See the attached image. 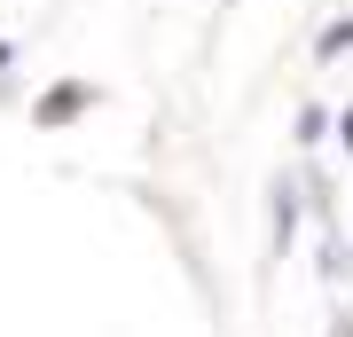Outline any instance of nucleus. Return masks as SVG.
Masks as SVG:
<instances>
[{
    "instance_id": "f257e3e1",
    "label": "nucleus",
    "mask_w": 353,
    "mask_h": 337,
    "mask_svg": "<svg viewBox=\"0 0 353 337\" xmlns=\"http://www.w3.org/2000/svg\"><path fill=\"white\" fill-rule=\"evenodd\" d=\"M94 102H102L94 79H55L48 94H32V125H39V134H63V125H79Z\"/></svg>"
},
{
    "instance_id": "f03ea898",
    "label": "nucleus",
    "mask_w": 353,
    "mask_h": 337,
    "mask_svg": "<svg viewBox=\"0 0 353 337\" xmlns=\"http://www.w3.org/2000/svg\"><path fill=\"white\" fill-rule=\"evenodd\" d=\"M299 220H306L299 173H275V181H267V251H275V259H290V243H299Z\"/></svg>"
},
{
    "instance_id": "7ed1b4c3",
    "label": "nucleus",
    "mask_w": 353,
    "mask_h": 337,
    "mask_svg": "<svg viewBox=\"0 0 353 337\" xmlns=\"http://www.w3.org/2000/svg\"><path fill=\"white\" fill-rule=\"evenodd\" d=\"M314 267H322V283H353V243L338 236V227H322V259Z\"/></svg>"
},
{
    "instance_id": "20e7f679",
    "label": "nucleus",
    "mask_w": 353,
    "mask_h": 337,
    "mask_svg": "<svg viewBox=\"0 0 353 337\" xmlns=\"http://www.w3.org/2000/svg\"><path fill=\"white\" fill-rule=\"evenodd\" d=\"M345 55H353V16H330L314 32V63H345Z\"/></svg>"
},
{
    "instance_id": "39448f33",
    "label": "nucleus",
    "mask_w": 353,
    "mask_h": 337,
    "mask_svg": "<svg viewBox=\"0 0 353 337\" xmlns=\"http://www.w3.org/2000/svg\"><path fill=\"white\" fill-rule=\"evenodd\" d=\"M290 125H299V150L314 157L322 141H330V102H299V118H290Z\"/></svg>"
},
{
    "instance_id": "423d86ee",
    "label": "nucleus",
    "mask_w": 353,
    "mask_h": 337,
    "mask_svg": "<svg viewBox=\"0 0 353 337\" xmlns=\"http://www.w3.org/2000/svg\"><path fill=\"white\" fill-rule=\"evenodd\" d=\"M330 141H338V150L353 157V102H345V110H330Z\"/></svg>"
},
{
    "instance_id": "0eeeda50",
    "label": "nucleus",
    "mask_w": 353,
    "mask_h": 337,
    "mask_svg": "<svg viewBox=\"0 0 353 337\" xmlns=\"http://www.w3.org/2000/svg\"><path fill=\"white\" fill-rule=\"evenodd\" d=\"M330 337H353V314L338 306V314H330Z\"/></svg>"
},
{
    "instance_id": "6e6552de",
    "label": "nucleus",
    "mask_w": 353,
    "mask_h": 337,
    "mask_svg": "<svg viewBox=\"0 0 353 337\" xmlns=\"http://www.w3.org/2000/svg\"><path fill=\"white\" fill-rule=\"evenodd\" d=\"M16 71V39H0V79H8Z\"/></svg>"
}]
</instances>
